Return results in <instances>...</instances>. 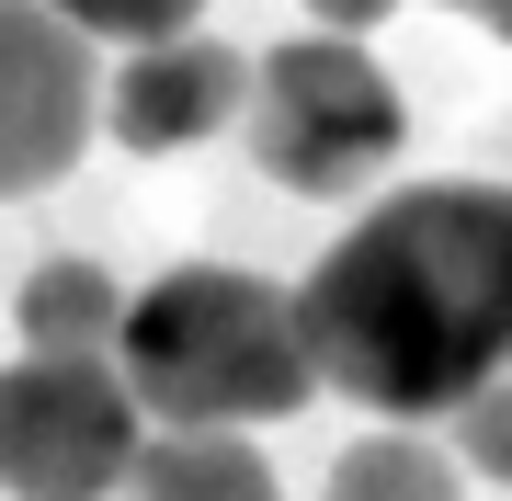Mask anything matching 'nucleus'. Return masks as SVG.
I'll return each mask as SVG.
<instances>
[{
	"label": "nucleus",
	"mask_w": 512,
	"mask_h": 501,
	"mask_svg": "<svg viewBox=\"0 0 512 501\" xmlns=\"http://www.w3.org/2000/svg\"><path fill=\"white\" fill-rule=\"evenodd\" d=\"M319 388L387 422H456L512 376V183H410L365 205L296 285Z\"/></svg>",
	"instance_id": "obj_1"
},
{
	"label": "nucleus",
	"mask_w": 512,
	"mask_h": 501,
	"mask_svg": "<svg viewBox=\"0 0 512 501\" xmlns=\"http://www.w3.org/2000/svg\"><path fill=\"white\" fill-rule=\"evenodd\" d=\"M114 365H126V388L160 433H251L319 399L296 297H274L239 262H171L160 285H137Z\"/></svg>",
	"instance_id": "obj_2"
},
{
	"label": "nucleus",
	"mask_w": 512,
	"mask_h": 501,
	"mask_svg": "<svg viewBox=\"0 0 512 501\" xmlns=\"http://www.w3.org/2000/svg\"><path fill=\"white\" fill-rule=\"evenodd\" d=\"M251 160L274 171L285 194H365L410 137L399 80L376 69L353 35H296L251 69V114H239Z\"/></svg>",
	"instance_id": "obj_3"
},
{
	"label": "nucleus",
	"mask_w": 512,
	"mask_h": 501,
	"mask_svg": "<svg viewBox=\"0 0 512 501\" xmlns=\"http://www.w3.org/2000/svg\"><path fill=\"white\" fill-rule=\"evenodd\" d=\"M148 410L114 353L0 365V501H114L148 456Z\"/></svg>",
	"instance_id": "obj_4"
},
{
	"label": "nucleus",
	"mask_w": 512,
	"mask_h": 501,
	"mask_svg": "<svg viewBox=\"0 0 512 501\" xmlns=\"http://www.w3.org/2000/svg\"><path fill=\"white\" fill-rule=\"evenodd\" d=\"M92 35L46 0H0V194H46L92 149Z\"/></svg>",
	"instance_id": "obj_5"
},
{
	"label": "nucleus",
	"mask_w": 512,
	"mask_h": 501,
	"mask_svg": "<svg viewBox=\"0 0 512 501\" xmlns=\"http://www.w3.org/2000/svg\"><path fill=\"white\" fill-rule=\"evenodd\" d=\"M239 114H251V57L217 46V35L137 46L126 69H114V92H103L114 149H137V160H171V149H194V137L239 126Z\"/></svg>",
	"instance_id": "obj_6"
},
{
	"label": "nucleus",
	"mask_w": 512,
	"mask_h": 501,
	"mask_svg": "<svg viewBox=\"0 0 512 501\" xmlns=\"http://www.w3.org/2000/svg\"><path fill=\"white\" fill-rule=\"evenodd\" d=\"M114 331H126V297L103 262L57 251L23 274V353H114Z\"/></svg>",
	"instance_id": "obj_7"
},
{
	"label": "nucleus",
	"mask_w": 512,
	"mask_h": 501,
	"mask_svg": "<svg viewBox=\"0 0 512 501\" xmlns=\"http://www.w3.org/2000/svg\"><path fill=\"white\" fill-rule=\"evenodd\" d=\"M126 501H285V490H274V467L239 445V433H160L137 456Z\"/></svg>",
	"instance_id": "obj_8"
},
{
	"label": "nucleus",
	"mask_w": 512,
	"mask_h": 501,
	"mask_svg": "<svg viewBox=\"0 0 512 501\" xmlns=\"http://www.w3.org/2000/svg\"><path fill=\"white\" fill-rule=\"evenodd\" d=\"M319 501H456V456H433L421 433H365L353 456H330Z\"/></svg>",
	"instance_id": "obj_9"
},
{
	"label": "nucleus",
	"mask_w": 512,
	"mask_h": 501,
	"mask_svg": "<svg viewBox=\"0 0 512 501\" xmlns=\"http://www.w3.org/2000/svg\"><path fill=\"white\" fill-rule=\"evenodd\" d=\"M46 12L80 23L92 46H171V35H194L205 0H46Z\"/></svg>",
	"instance_id": "obj_10"
},
{
	"label": "nucleus",
	"mask_w": 512,
	"mask_h": 501,
	"mask_svg": "<svg viewBox=\"0 0 512 501\" xmlns=\"http://www.w3.org/2000/svg\"><path fill=\"white\" fill-rule=\"evenodd\" d=\"M456 456L478 479H512V376H490V388L456 410Z\"/></svg>",
	"instance_id": "obj_11"
},
{
	"label": "nucleus",
	"mask_w": 512,
	"mask_h": 501,
	"mask_svg": "<svg viewBox=\"0 0 512 501\" xmlns=\"http://www.w3.org/2000/svg\"><path fill=\"white\" fill-rule=\"evenodd\" d=\"M308 12H319V35H353V46H365L376 23L399 12V0H308Z\"/></svg>",
	"instance_id": "obj_12"
},
{
	"label": "nucleus",
	"mask_w": 512,
	"mask_h": 501,
	"mask_svg": "<svg viewBox=\"0 0 512 501\" xmlns=\"http://www.w3.org/2000/svg\"><path fill=\"white\" fill-rule=\"evenodd\" d=\"M444 12H467V23H490V35L512 46V0H444Z\"/></svg>",
	"instance_id": "obj_13"
}]
</instances>
